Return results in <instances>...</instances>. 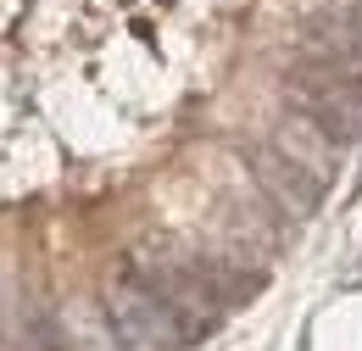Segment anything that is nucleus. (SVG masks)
<instances>
[{"label": "nucleus", "mask_w": 362, "mask_h": 351, "mask_svg": "<svg viewBox=\"0 0 362 351\" xmlns=\"http://www.w3.org/2000/svg\"><path fill=\"white\" fill-rule=\"evenodd\" d=\"M301 62L334 73L340 84L362 89V34L351 28V23H340L334 11H323L317 23L301 28Z\"/></svg>", "instance_id": "obj_4"}, {"label": "nucleus", "mask_w": 362, "mask_h": 351, "mask_svg": "<svg viewBox=\"0 0 362 351\" xmlns=\"http://www.w3.org/2000/svg\"><path fill=\"white\" fill-rule=\"evenodd\" d=\"M273 151H279L284 162H296L317 190L334 178V162H340V145L317 129V123H307L301 112H290V117H284V129H279V139H273Z\"/></svg>", "instance_id": "obj_5"}, {"label": "nucleus", "mask_w": 362, "mask_h": 351, "mask_svg": "<svg viewBox=\"0 0 362 351\" xmlns=\"http://www.w3.org/2000/svg\"><path fill=\"white\" fill-rule=\"evenodd\" d=\"M106 318H112L117 340L129 351H184V346H195L189 329L179 323V312L168 307L139 273H123L106 290Z\"/></svg>", "instance_id": "obj_1"}, {"label": "nucleus", "mask_w": 362, "mask_h": 351, "mask_svg": "<svg viewBox=\"0 0 362 351\" xmlns=\"http://www.w3.org/2000/svg\"><path fill=\"white\" fill-rule=\"evenodd\" d=\"M284 100H290V112H301L307 123H317L334 145H346V139L362 134V89L340 84V79L323 73V67L296 62V73H290V84H284Z\"/></svg>", "instance_id": "obj_2"}, {"label": "nucleus", "mask_w": 362, "mask_h": 351, "mask_svg": "<svg viewBox=\"0 0 362 351\" xmlns=\"http://www.w3.org/2000/svg\"><path fill=\"white\" fill-rule=\"evenodd\" d=\"M245 168H251V178H257L262 201H268V207H279L290 223H307V218L317 212V195H323V190H317L313 178L296 168V162H284L273 145H257V151L245 156Z\"/></svg>", "instance_id": "obj_3"}, {"label": "nucleus", "mask_w": 362, "mask_h": 351, "mask_svg": "<svg viewBox=\"0 0 362 351\" xmlns=\"http://www.w3.org/2000/svg\"><path fill=\"white\" fill-rule=\"evenodd\" d=\"M334 17H340V23H351V28L362 34V0H340V6H334Z\"/></svg>", "instance_id": "obj_6"}]
</instances>
